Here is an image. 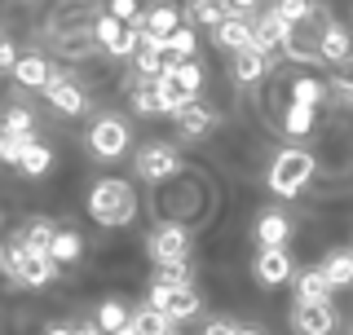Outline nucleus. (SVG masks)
I'll use <instances>...</instances> for the list:
<instances>
[{
	"label": "nucleus",
	"mask_w": 353,
	"mask_h": 335,
	"mask_svg": "<svg viewBox=\"0 0 353 335\" xmlns=\"http://www.w3.org/2000/svg\"><path fill=\"white\" fill-rule=\"evenodd\" d=\"M88 216H93L97 225H128V221L137 216V194H132V185L115 181V176L97 181L88 190Z\"/></svg>",
	"instance_id": "nucleus-1"
},
{
	"label": "nucleus",
	"mask_w": 353,
	"mask_h": 335,
	"mask_svg": "<svg viewBox=\"0 0 353 335\" xmlns=\"http://www.w3.org/2000/svg\"><path fill=\"white\" fill-rule=\"evenodd\" d=\"M309 176H314V154L309 150H279L270 163V190L283 199L301 194V190L309 185Z\"/></svg>",
	"instance_id": "nucleus-2"
},
{
	"label": "nucleus",
	"mask_w": 353,
	"mask_h": 335,
	"mask_svg": "<svg viewBox=\"0 0 353 335\" xmlns=\"http://www.w3.org/2000/svg\"><path fill=\"white\" fill-rule=\"evenodd\" d=\"M146 252H150V261L159 265V270H168V265H185V261H190V234L168 221V225H159L146 238Z\"/></svg>",
	"instance_id": "nucleus-3"
},
{
	"label": "nucleus",
	"mask_w": 353,
	"mask_h": 335,
	"mask_svg": "<svg viewBox=\"0 0 353 335\" xmlns=\"http://www.w3.org/2000/svg\"><path fill=\"white\" fill-rule=\"evenodd\" d=\"M150 305L159 309L168 322H185V318L199 314V305H203V300H199V292H194L190 283H185V287H154L150 283Z\"/></svg>",
	"instance_id": "nucleus-4"
},
{
	"label": "nucleus",
	"mask_w": 353,
	"mask_h": 335,
	"mask_svg": "<svg viewBox=\"0 0 353 335\" xmlns=\"http://www.w3.org/2000/svg\"><path fill=\"white\" fill-rule=\"evenodd\" d=\"M176 31H181V22H176V9H168V5H154V9H146V18L137 22V36H141V44H150V49H163V53L172 49Z\"/></svg>",
	"instance_id": "nucleus-5"
},
{
	"label": "nucleus",
	"mask_w": 353,
	"mask_h": 335,
	"mask_svg": "<svg viewBox=\"0 0 353 335\" xmlns=\"http://www.w3.org/2000/svg\"><path fill=\"white\" fill-rule=\"evenodd\" d=\"M88 146H93V154H102V159H119L128 150V124L115 115H102L88 128Z\"/></svg>",
	"instance_id": "nucleus-6"
},
{
	"label": "nucleus",
	"mask_w": 353,
	"mask_h": 335,
	"mask_svg": "<svg viewBox=\"0 0 353 335\" xmlns=\"http://www.w3.org/2000/svg\"><path fill=\"white\" fill-rule=\"evenodd\" d=\"M336 305H301L296 300V309H292V331L296 335H331L336 331Z\"/></svg>",
	"instance_id": "nucleus-7"
},
{
	"label": "nucleus",
	"mask_w": 353,
	"mask_h": 335,
	"mask_svg": "<svg viewBox=\"0 0 353 335\" xmlns=\"http://www.w3.org/2000/svg\"><path fill=\"white\" fill-rule=\"evenodd\" d=\"M97 40H102V49L115 53V58H128V53L141 49L137 27H128V22H119V18H102V22H97Z\"/></svg>",
	"instance_id": "nucleus-8"
},
{
	"label": "nucleus",
	"mask_w": 353,
	"mask_h": 335,
	"mask_svg": "<svg viewBox=\"0 0 353 335\" xmlns=\"http://www.w3.org/2000/svg\"><path fill=\"white\" fill-rule=\"evenodd\" d=\"M287 44H292V27H287V22H279L270 9H265V14L252 22V49H261L265 58H270L274 49L287 53Z\"/></svg>",
	"instance_id": "nucleus-9"
},
{
	"label": "nucleus",
	"mask_w": 353,
	"mask_h": 335,
	"mask_svg": "<svg viewBox=\"0 0 353 335\" xmlns=\"http://www.w3.org/2000/svg\"><path fill=\"white\" fill-rule=\"evenodd\" d=\"M292 256H287V247H261L256 252V278L265 287H279V283H292Z\"/></svg>",
	"instance_id": "nucleus-10"
},
{
	"label": "nucleus",
	"mask_w": 353,
	"mask_h": 335,
	"mask_svg": "<svg viewBox=\"0 0 353 335\" xmlns=\"http://www.w3.org/2000/svg\"><path fill=\"white\" fill-rule=\"evenodd\" d=\"M137 172L146 176V181H163V176L176 172V150L163 146V141H154V146H146L137 154Z\"/></svg>",
	"instance_id": "nucleus-11"
},
{
	"label": "nucleus",
	"mask_w": 353,
	"mask_h": 335,
	"mask_svg": "<svg viewBox=\"0 0 353 335\" xmlns=\"http://www.w3.org/2000/svg\"><path fill=\"white\" fill-rule=\"evenodd\" d=\"M44 97H49L53 110H62V115H80V110L88 106V102H84V93H80V84L66 80V75H53V84L44 88Z\"/></svg>",
	"instance_id": "nucleus-12"
},
{
	"label": "nucleus",
	"mask_w": 353,
	"mask_h": 335,
	"mask_svg": "<svg viewBox=\"0 0 353 335\" xmlns=\"http://www.w3.org/2000/svg\"><path fill=\"white\" fill-rule=\"evenodd\" d=\"M331 292H336V287L327 283L323 270H305L296 278V300H301V305H331Z\"/></svg>",
	"instance_id": "nucleus-13"
},
{
	"label": "nucleus",
	"mask_w": 353,
	"mask_h": 335,
	"mask_svg": "<svg viewBox=\"0 0 353 335\" xmlns=\"http://www.w3.org/2000/svg\"><path fill=\"white\" fill-rule=\"evenodd\" d=\"M349 31L340 27V22H331V27L323 31V36H318V58L323 62H331V66H340V62H349Z\"/></svg>",
	"instance_id": "nucleus-14"
},
{
	"label": "nucleus",
	"mask_w": 353,
	"mask_h": 335,
	"mask_svg": "<svg viewBox=\"0 0 353 335\" xmlns=\"http://www.w3.org/2000/svg\"><path fill=\"white\" fill-rule=\"evenodd\" d=\"M53 238H58V230H53V221H44V216L27 221V225H22V234H18V243H22L27 252H36V256H49V252H53Z\"/></svg>",
	"instance_id": "nucleus-15"
},
{
	"label": "nucleus",
	"mask_w": 353,
	"mask_h": 335,
	"mask_svg": "<svg viewBox=\"0 0 353 335\" xmlns=\"http://www.w3.org/2000/svg\"><path fill=\"white\" fill-rule=\"evenodd\" d=\"M53 75H58V71H53V66L44 62V58H36V53H27V58L18 62L14 80H18L22 88H49V84H53Z\"/></svg>",
	"instance_id": "nucleus-16"
},
{
	"label": "nucleus",
	"mask_w": 353,
	"mask_h": 335,
	"mask_svg": "<svg viewBox=\"0 0 353 335\" xmlns=\"http://www.w3.org/2000/svg\"><path fill=\"white\" fill-rule=\"evenodd\" d=\"M172 119H176V128H181L185 137H203V132H208V128L216 124V115H212V110H203L199 102H185V106L176 110Z\"/></svg>",
	"instance_id": "nucleus-17"
},
{
	"label": "nucleus",
	"mask_w": 353,
	"mask_h": 335,
	"mask_svg": "<svg viewBox=\"0 0 353 335\" xmlns=\"http://www.w3.org/2000/svg\"><path fill=\"white\" fill-rule=\"evenodd\" d=\"M216 44H225V49H234V53L252 49V22H248V18H230V14H225V22L216 27Z\"/></svg>",
	"instance_id": "nucleus-18"
},
{
	"label": "nucleus",
	"mask_w": 353,
	"mask_h": 335,
	"mask_svg": "<svg viewBox=\"0 0 353 335\" xmlns=\"http://www.w3.org/2000/svg\"><path fill=\"white\" fill-rule=\"evenodd\" d=\"M287 234H292V225H287L283 212H265V216L256 221V243L261 247H283Z\"/></svg>",
	"instance_id": "nucleus-19"
},
{
	"label": "nucleus",
	"mask_w": 353,
	"mask_h": 335,
	"mask_svg": "<svg viewBox=\"0 0 353 335\" xmlns=\"http://www.w3.org/2000/svg\"><path fill=\"white\" fill-rule=\"evenodd\" d=\"M265 71H270V58H265L261 49H243V53H234V80H239V84H256Z\"/></svg>",
	"instance_id": "nucleus-20"
},
{
	"label": "nucleus",
	"mask_w": 353,
	"mask_h": 335,
	"mask_svg": "<svg viewBox=\"0 0 353 335\" xmlns=\"http://www.w3.org/2000/svg\"><path fill=\"white\" fill-rule=\"evenodd\" d=\"M53 278H58V261H53V256H36V252H31L27 265H22V278H18V283L44 287V283H53Z\"/></svg>",
	"instance_id": "nucleus-21"
},
{
	"label": "nucleus",
	"mask_w": 353,
	"mask_h": 335,
	"mask_svg": "<svg viewBox=\"0 0 353 335\" xmlns=\"http://www.w3.org/2000/svg\"><path fill=\"white\" fill-rule=\"evenodd\" d=\"M132 322H137V331H141V335H172V331H168L172 322L163 318L159 309L150 305V300H146V305H137V309H132Z\"/></svg>",
	"instance_id": "nucleus-22"
},
{
	"label": "nucleus",
	"mask_w": 353,
	"mask_h": 335,
	"mask_svg": "<svg viewBox=\"0 0 353 335\" xmlns=\"http://www.w3.org/2000/svg\"><path fill=\"white\" fill-rule=\"evenodd\" d=\"M323 274H327L331 287H349L353 283V252H331L327 265H323Z\"/></svg>",
	"instance_id": "nucleus-23"
},
{
	"label": "nucleus",
	"mask_w": 353,
	"mask_h": 335,
	"mask_svg": "<svg viewBox=\"0 0 353 335\" xmlns=\"http://www.w3.org/2000/svg\"><path fill=\"white\" fill-rule=\"evenodd\" d=\"M0 137H22V141H36V119H31L22 106H14V110L5 115V128H0Z\"/></svg>",
	"instance_id": "nucleus-24"
},
{
	"label": "nucleus",
	"mask_w": 353,
	"mask_h": 335,
	"mask_svg": "<svg viewBox=\"0 0 353 335\" xmlns=\"http://www.w3.org/2000/svg\"><path fill=\"white\" fill-rule=\"evenodd\" d=\"M80 252H84V238L75 230H58V238H53V261L58 265H66V261H80Z\"/></svg>",
	"instance_id": "nucleus-25"
},
{
	"label": "nucleus",
	"mask_w": 353,
	"mask_h": 335,
	"mask_svg": "<svg viewBox=\"0 0 353 335\" xmlns=\"http://www.w3.org/2000/svg\"><path fill=\"white\" fill-rule=\"evenodd\" d=\"M270 14L279 22H287V27H296V22L314 18V5H305V0H279V5H270Z\"/></svg>",
	"instance_id": "nucleus-26"
},
{
	"label": "nucleus",
	"mask_w": 353,
	"mask_h": 335,
	"mask_svg": "<svg viewBox=\"0 0 353 335\" xmlns=\"http://www.w3.org/2000/svg\"><path fill=\"white\" fill-rule=\"evenodd\" d=\"M128 322H132V314H128L124 305H119V300H106V305L97 309V327H102L106 335H115L119 327H128Z\"/></svg>",
	"instance_id": "nucleus-27"
},
{
	"label": "nucleus",
	"mask_w": 353,
	"mask_h": 335,
	"mask_svg": "<svg viewBox=\"0 0 353 335\" xmlns=\"http://www.w3.org/2000/svg\"><path fill=\"white\" fill-rule=\"evenodd\" d=\"M132 110H137V115H168V106H163V97H159L154 84H141L137 93H132Z\"/></svg>",
	"instance_id": "nucleus-28"
},
{
	"label": "nucleus",
	"mask_w": 353,
	"mask_h": 335,
	"mask_svg": "<svg viewBox=\"0 0 353 335\" xmlns=\"http://www.w3.org/2000/svg\"><path fill=\"white\" fill-rule=\"evenodd\" d=\"M27 256H31V252L22 247L18 238H9L5 252H0V265H5V274H9V278H22V265H27Z\"/></svg>",
	"instance_id": "nucleus-29"
},
{
	"label": "nucleus",
	"mask_w": 353,
	"mask_h": 335,
	"mask_svg": "<svg viewBox=\"0 0 353 335\" xmlns=\"http://www.w3.org/2000/svg\"><path fill=\"white\" fill-rule=\"evenodd\" d=\"M49 163H53V150L36 141V146L27 150V159H22V172H27V176H44V172H49Z\"/></svg>",
	"instance_id": "nucleus-30"
},
{
	"label": "nucleus",
	"mask_w": 353,
	"mask_h": 335,
	"mask_svg": "<svg viewBox=\"0 0 353 335\" xmlns=\"http://www.w3.org/2000/svg\"><path fill=\"white\" fill-rule=\"evenodd\" d=\"M292 102L314 110L318 102H323V84H318V80H296V88H292Z\"/></svg>",
	"instance_id": "nucleus-31"
},
{
	"label": "nucleus",
	"mask_w": 353,
	"mask_h": 335,
	"mask_svg": "<svg viewBox=\"0 0 353 335\" xmlns=\"http://www.w3.org/2000/svg\"><path fill=\"white\" fill-rule=\"evenodd\" d=\"M185 283H190V261L168 265V270H154V287H185Z\"/></svg>",
	"instance_id": "nucleus-32"
},
{
	"label": "nucleus",
	"mask_w": 353,
	"mask_h": 335,
	"mask_svg": "<svg viewBox=\"0 0 353 335\" xmlns=\"http://www.w3.org/2000/svg\"><path fill=\"white\" fill-rule=\"evenodd\" d=\"M31 146H36V141H22V137H0V159L22 168V159H27V150H31Z\"/></svg>",
	"instance_id": "nucleus-33"
},
{
	"label": "nucleus",
	"mask_w": 353,
	"mask_h": 335,
	"mask_svg": "<svg viewBox=\"0 0 353 335\" xmlns=\"http://www.w3.org/2000/svg\"><path fill=\"white\" fill-rule=\"evenodd\" d=\"M309 119H314V110L292 102V110H287V119H283V124H287V132H296V137H301V132H309Z\"/></svg>",
	"instance_id": "nucleus-34"
},
{
	"label": "nucleus",
	"mask_w": 353,
	"mask_h": 335,
	"mask_svg": "<svg viewBox=\"0 0 353 335\" xmlns=\"http://www.w3.org/2000/svg\"><path fill=\"white\" fill-rule=\"evenodd\" d=\"M185 14H190L194 22H212V27H221V22H225V5H190Z\"/></svg>",
	"instance_id": "nucleus-35"
},
{
	"label": "nucleus",
	"mask_w": 353,
	"mask_h": 335,
	"mask_svg": "<svg viewBox=\"0 0 353 335\" xmlns=\"http://www.w3.org/2000/svg\"><path fill=\"white\" fill-rule=\"evenodd\" d=\"M331 84H336L340 93H349V97H353V58H349V62H340V66H331Z\"/></svg>",
	"instance_id": "nucleus-36"
},
{
	"label": "nucleus",
	"mask_w": 353,
	"mask_h": 335,
	"mask_svg": "<svg viewBox=\"0 0 353 335\" xmlns=\"http://www.w3.org/2000/svg\"><path fill=\"white\" fill-rule=\"evenodd\" d=\"M110 18H119V22H132V18H146V14H141L137 5H128V0H115V5H110Z\"/></svg>",
	"instance_id": "nucleus-37"
},
{
	"label": "nucleus",
	"mask_w": 353,
	"mask_h": 335,
	"mask_svg": "<svg viewBox=\"0 0 353 335\" xmlns=\"http://www.w3.org/2000/svg\"><path fill=\"white\" fill-rule=\"evenodd\" d=\"M239 331H243V327H234V322H212L203 335H239Z\"/></svg>",
	"instance_id": "nucleus-38"
},
{
	"label": "nucleus",
	"mask_w": 353,
	"mask_h": 335,
	"mask_svg": "<svg viewBox=\"0 0 353 335\" xmlns=\"http://www.w3.org/2000/svg\"><path fill=\"white\" fill-rule=\"evenodd\" d=\"M75 335H106L102 327H75Z\"/></svg>",
	"instance_id": "nucleus-39"
},
{
	"label": "nucleus",
	"mask_w": 353,
	"mask_h": 335,
	"mask_svg": "<svg viewBox=\"0 0 353 335\" xmlns=\"http://www.w3.org/2000/svg\"><path fill=\"white\" fill-rule=\"evenodd\" d=\"M44 335H75V327H49Z\"/></svg>",
	"instance_id": "nucleus-40"
},
{
	"label": "nucleus",
	"mask_w": 353,
	"mask_h": 335,
	"mask_svg": "<svg viewBox=\"0 0 353 335\" xmlns=\"http://www.w3.org/2000/svg\"><path fill=\"white\" fill-rule=\"evenodd\" d=\"M115 335H141V331H137V322H128V327H119Z\"/></svg>",
	"instance_id": "nucleus-41"
},
{
	"label": "nucleus",
	"mask_w": 353,
	"mask_h": 335,
	"mask_svg": "<svg viewBox=\"0 0 353 335\" xmlns=\"http://www.w3.org/2000/svg\"><path fill=\"white\" fill-rule=\"evenodd\" d=\"M239 335H265V331H261V327H243Z\"/></svg>",
	"instance_id": "nucleus-42"
}]
</instances>
